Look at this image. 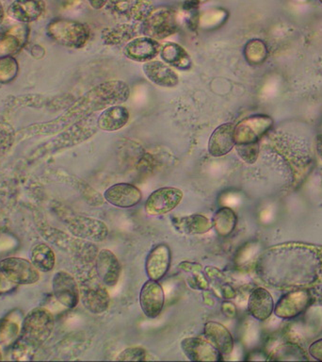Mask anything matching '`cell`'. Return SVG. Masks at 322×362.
I'll use <instances>...</instances> for the list:
<instances>
[{"label":"cell","instance_id":"1","mask_svg":"<svg viewBox=\"0 0 322 362\" xmlns=\"http://www.w3.org/2000/svg\"><path fill=\"white\" fill-rule=\"evenodd\" d=\"M130 88L126 82L109 81L96 85L71 105L61 116L49 123L41 124L42 132L56 133L89 117L93 113L126 102Z\"/></svg>","mask_w":322,"mask_h":362},{"label":"cell","instance_id":"2","mask_svg":"<svg viewBox=\"0 0 322 362\" xmlns=\"http://www.w3.org/2000/svg\"><path fill=\"white\" fill-rule=\"evenodd\" d=\"M48 36L58 44L70 48H82L90 39V30L83 23L56 18L47 28Z\"/></svg>","mask_w":322,"mask_h":362},{"label":"cell","instance_id":"3","mask_svg":"<svg viewBox=\"0 0 322 362\" xmlns=\"http://www.w3.org/2000/svg\"><path fill=\"white\" fill-rule=\"evenodd\" d=\"M53 328L54 318L49 311L42 308L34 310L25 317L23 324V341L30 346H39L49 338Z\"/></svg>","mask_w":322,"mask_h":362},{"label":"cell","instance_id":"4","mask_svg":"<svg viewBox=\"0 0 322 362\" xmlns=\"http://www.w3.org/2000/svg\"><path fill=\"white\" fill-rule=\"evenodd\" d=\"M97 274H89L81 282L80 297L84 307L90 313L100 314L109 308V296Z\"/></svg>","mask_w":322,"mask_h":362},{"label":"cell","instance_id":"5","mask_svg":"<svg viewBox=\"0 0 322 362\" xmlns=\"http://www.w3.org/2000/svg\"><path fill=\"white\" fill-rule=\"evenodd\" d=\"M177 31V17L169 8L151 11L141 25V33L155 40L165 39Z\"/></svg>","mask_w":322,"mask_h":362},{"label":"cell","instance_id":"6","mask_svg":"<svg viewBox=\"0 0 322 362\" xmlns=\"http://www.w3.org/2000/svg\"><path fill=\"white\" fill-rule=\"evenodd\" d=\"M273 127V119L267 115H254L234 126L236 144L259 143Z\"/></svg>","mask_w":322,"mask_h":362},{"label":"cell","instance_id":"7","mask_svg":"<svg viewBox=\"0 0 322 362\" xmlns=\"http://www.w3.org/2000/svg\"><path fill=\"white\" fill-rule=\"evenodd\" d=\"M67 226L73 236L90 242H103L109 235L106 223L95 218L75 215L67 220Z\"/></svg>","mask_w":322,"mask_h":362},{"label":"cell","instance_id":"8","mask_svg":"<svg viewBox=\"0 0 322 362\" xmlns=\"http://www.w3.org/2000/svg\"><path fill=\"white\" fill-rule=\"evenodd\" d=\"M0 273L13 284H32L40 279L39 270L35 265L21 257L3 259L0 262Z\"/></svg>","mask_w":322,"mask_h":362},{"label":"cell","instance_id":"9","mask_svg":"<svg viewBox=\"0 0 322 362\" xmlns=\"http://www.w3.org/2000/svg\"><path fill=\"white\" fill-rule=\"evenodd\" d=\"M312 298V294L306 288L284 294L274 305V314L282 319L296 318L307 310Z\"/></svg>","mask_w":322,"mask_h":362},{"label":"cell","instance_id":"10","mask_svg":"<svg viewBox=\"0 0 322 362\" xmlns=\"http://www.w3.org/2000/svg\"><path fill=\"white\" fill-rule=\"evenodd\" d=\"M183 198V192L175 187H162L155 189L149 195L145 203V211L150 215L168 214L179 205Z\"/></svg>","mask_w":322,"mask_h":362},{"label":"cell","instance_id":"11","mask_svg":"<svg viewBox=\"0 0 322 362\" xmlns=\"http://www.w3.org/2000/svg\"><path fill=\"white\" fill-rule=\"evenodd\" d=\"M165 296L161 285L155 280H147L141 288L140 304L144 315L150 319L157 318L163 310Z\"/></svg>","mask_w":322,"mask_h":362},{"label":"cell","instance_id":"12","mask_svg":"<svg viewBox=\"0 0 322 362\" xmlns=\"http://www.w3.org/2000/svg\"><path fill=\"white\" fill-rule=\"evenodd\" d=\"M53 293L56 299L68 308H73L78 304L80 291L78 283L66 272H59L54 276Z\"/></svg>","mask_w":322,"mask_h":362},{"label":"cell","instance_id":"13","mask_svg":"<svg viewBox=\"0 0 322 362\" xmlns=\"http://www.w3.org/2000/svg\"><path fill=\"white\" fill-rule=\"evenodd\" d=\"M161 45L148 36L136 37L124 45V54L127 59L137 62H148L160 53Z\"/></svg>","mask_w":322,"mask_h":362},{"label":"cell","instance_id":"14","mask_svg":"<svg viewBox=\"0 0 322 362\" xmlns=\"http://www.w3.org/2000/svg\"><path fill=\"white\" fill-rule=\"evenodd\" d=\"M181 349L191 361H222V355L210 341L199 338H186L181 341Z\"/></svg>","mask_w":322,"mask_h":362},{"label":"cell","instance_id":"15","mask_svg":"<svg viewBox=\"0 0 322 362\" xmlns=\"http://www.w3.org/2000/svg\"><path fill=\"white\" fill-rule=\"evenodd\" d=\"M104 198L112 206L129 209L138 205L143 198V194L140 189L132 184L117 183L105 191Z\"/></svg>","mask_w":322,"mask_h":362},{"label":"cell","instance_id":"16","mask_svg":"<svg viewBox=\"0 0 322 362\" xmlns=\"http://www.w3.org/2000/svg\"><path fill=\"white\" fill-rule=\"evenodd\" d=\"M121 264L109 249L99 251L95 257V272L107 287H114L120 279Z\"/></svg>","mask_w":322,"mask_h":362},{"label":"cell","instance_id":"17","mask_svg":"<svg viewBox=\"0 0 322 362\" xmlns=\"http://www.w3.org/2000/svg\"><path fill=\"white\" fill-rule=\"evenodd\" d=\"M171 264V250L167 245H158L150 251L145 262L149 279L160 281L168 273Z\"/></svg>","mask_w":322,"mask_h":362},{"label":"cell","instance_id":"18","mask_svg":"<svg viewBox=\"0 0 322 362\" xmlns=\"http://www.w3.org/2000/svg\"><path fill=\"white\" fill-rule=\"evenodd\" d=\"M234 126L231 123L220 124L212 132L208 141V152L212 157L227 155L236 146Z\"/></svg>","mask_w":322,"mask_h":362},{"label":"cell","instance_id":"19","mask_svg":"<svg viewBox=\"0 0 322 362\" xmlns=\"http://www.w3.org/2000/svg\"><path fill=\"white\" fill-rule=\"evenodd\" d=\"M44 0H16L8 7V13L11 18L20 23H31L44 14Z\"/></svg>","mask_w":322,"mask_h":362},{"label":"cell","instance_id":"20","mask_svg":"<svg viewBox=\"0 0 322 362\" xmlns=\"http://www.w3.org/2000/svg\"><path fill=\"white\" fill-rule=\"evenodd\" d=\"M248 310L257 321H266L274 310V300L264 288H254L248 299Z\"/></svg>","mask_w":322,"mask_h":362},{"label":"cell","instance_id":"21","mask_svg":"<svg viewBox=\"0 0 322 362\" xmlns=\"http://www.w3.org/2000/svg\"><path fill=\"white\" fill-rule=\"evenodd\" d=\"M143 73L152 83L157 86L172 88L179 83L177 72L162 62H145L143 65Z\"/></svg>","mask_w":322,"mask_h":362},{"label":"cell","instance_id":"22","mask_svg":"<svg viewBox=\"0 0 322 362\" xmlns=\"http://www.w3.org/2000/svg\"><path fill=\"white\" fill-rule=\"evenodd\" d=\"M203 333L222 356L230 355L234 349V339L230 331L217 322H208L203 327Z\"/></svg>","mask_w":322,"mask_h":362},{"label":"cell","instance_id":"23","mask_svg":"<svg viewBox=\"0 0 322 362\" xmlns=\"http://www.w3.org/2000/svg\"><path fill=\"white\" fill-rule=\"evenodd\" d=\"M129 117V112L126 107L114 105L102 110L97 118V127L104 132H117L126 126Z\"/></svg>","mask_w":322,"mask_h":362},{"label":"cell","instance_id":"24","mask_svg":"<svg viewBox=\"0 0 322 362\" xmlns=\"http://www.w3.org/2000/svg\"><path fill=\"white\" fill-rule=\"evenodd\" d=\"M160 55L165 64L179 70H189L192 67L191 56L177 42H169L161 47Z\"/></svg>","mask_w":322,"mask_h":362},{"label":"cell","instance_id":"25","mask_svg":"<svg viewBox=\"0 0 322 362\" xmlns=\"http://www.w3.org/2000/svg\"><path fill=\"white\" fill-rule=\"evenodd\" d=\"M174 225L178 231L186 235L205 234L213 228L211 221L201 214L175 218Z\"/></svg>","mask_w":322,"mask_h":362},{"label":"cell","instance_id":"26","mask_svg":"<svg viewBox=\"0 0 322 362\" xmlns=\"http://www.w3.org/2000/svg\"><path fill=\"white\" fill-rule=\"evenodd\" d=\"M141 33V28L129 24L118 25L116 27L106 28L102 33V40L107 45H121L127 44L136 38Z\"/></svg>","mask_w":322,"mask_h":362},{"label":"cell","instance_id":"27","mask_svg":"<svg viewBox=\"0 0 322 362\" xmlns=\"http://www.w3.org/2000/svg\"><path fill=\"white\" fill-rule=\"evenodd\" d=\"M211 222L212 226L220 236L227 237L236 228L237 216L233 209L225 206L216 211Z\"/></svg>","mask_w":322,"mask_h":362},{"label":"cell","instance_id":"28","mask_svg":"<svg viewBox=\"0 0 322 362\" xmlns=\"http://www.w3.org/2000/svg\"><path fill=\"white\" fill-rule=\"evenodd\" d=\"M31 262L39 271L50 272L55 266V254L49 246L40 243L31 251Z\"/></svg>","mask_w":322,"mask_h":362},{"label":"cell","instance_id":"29","mask_svg":"<svg viewBox=\"0 0 322 362\" xmlns=\"http://www.w3.org/2000/svg\"><path fill=\"white\" fill-rule=\"evenodd\" d=\"M268 361H307L304 351L298 345L284 344L277 346L268 355Z\"/></svg>","mask_w":322,"mask_h":362},{"label":"cell","instance_id":"30","mask_svg":"<svg viewBox=\"0 0 322 362\" xmlns=\"http://www.w3.org/2000/svg\"><path fill=\"white\" fill-rule=\"evenodd\" d=\"M268 47L265 42L260 39H251L244 47V57L248 64L260 65L268 58Z\"/></svg>","mask_w":322,"mask_h":362},{"label":"cell","instance_id":"31","mask_svg":"<svg viewBox=\"0 0 322 362\" xmlns=\"http://www.w3.org/2000/svg\"><path fill=\"white\" fill-rule=\"evenodd\" d=\"M24 39L14 33H0V59L11 57L18 52L24 44Z\"/></svg>","mask_w":322,"mask_h":362},{"label":"cell","instance_id":"32","mask_svg":"<svg viewBox=\"0 0 322 362\" xmlns=\"http://www.w3.org/2000/svg\"><path fill=\"white\" fill-rule=\"evenodd\" d=\"M18 71V65L16 59L11 57L0 59V82L8 83L16 78Z\"/></svg>","mask_w":322,"mask_h":362},{"label":"cell","instance_id":"33","mask_svg":"<svg viewBox=\"0 0 322 362\" xmlns=\"http://www.w3.org/2000/svg\"><path fill=\"white\" fill-rule=\"evenodd\" d=\"M237 154L245 163L253 164L256 163L259 156V144H236Z\"/></svg>","mask_w":322,"mask_h":362},{"label":"cell","instance_id":"34","mask_svg":"<svg viewBox=\"0 0 322 362\" xmlns=\"http://www.w3.org/2000/svg\"><path fill=\"white\" fill-rule=\"evenodd\" d=\"M146 350L143 347H130L124 350L118 356V361H146Z\"/></svg>","mask_w":322,"mask_h":362},{"label":"cell","instance_id":"35","mask_svg":"<svg viewBox=\"0 0 322 362\" xmlns=\"http://www.w3.org/2000/svg\"><path fill=\"white\" fill-rule=\"evenodd\" d=\"M17 332L18 327L16 325L0 322V344L11 341L16 338Z\"/></svg>","mask_w":322,"mask_h":362},{"label":"cell","instance_id":"36","mask_svg":"<svg viewBox=\"0 0 322 362\" xmlns=\"http://www.w3.org/2000/svg\"><path fill=\"white\" fill-rule=\"evenodd\" d=\"M308 351H309L311 356H313L316 361H322V339L314 341L313 344L310 345Z\"/></svg>","mask_w":322,"mask_h":362},{"label":"cell","instance_id":"37","mask_svg":"<svg viewBox=\"0 0 322 362\" xmlns=\"http://www.w3.org/2000/svg\"><path fill=\"white\" fill-rule=\"evenodd\" d=\"M222 313L226 318H234L237 315V307L233 302L225 301L222 304Z\"/></svg>","mask_w":322,"mask_h":362},{"label":"cell","instance_id":"38","mask_svg":"<svg viewBox=\"0 0 322 362\" xmlns=\"http://www.w3.org/2000/svg\"><path fill=\"white\" fill-rule=\"evenodd\" d=\"M220 297H223L225 299H233L236 297V291L233 287H231L230 285L226 284V283H223L222 286H220Z\"/></svg>","mask_w":322,"mask_h":362},{"label":"cell","instance_id":"39","mask_svg":"<svg viewBox=\"0 0 322 362\" xmlns=\"http://www.w3.org/2000/svg\"><path fill=\"white\" fill-rule=\"evenodd\" d=\"M179 268L182 271L188 272V273H197V272H202L203 267L202 265L199 264V263H191V262H182L180 263Z\"/></svg>","mask_w":322,"mask_h":362},{"label":"cell","instance_id":"40","mask_svg":"<svg viewBox=\"0 0 322 362\" xmlns=\"http://www.w3.org/2000/svg\"><path fill=\"white\" fill-rule=\"evenodd\" d=\"M109 0H89L90 5L95 10H100L104 6H106Z\"/></svg>","mask_w":322,"mask_h":362},{"label":"cell","instance_id":"41","mask_svg":"<svg viewBox=\"0 0 322 362\" xmlns=\"http://www.w3.org/2000/svg\"><path fill=\"white\" fill-rule=\"evenodd\" d=\"M316 151L322 160V134L318 135L316 138Z\"/></svg>","mask_w":322,"mask_h":362},{"label":"cell","instance_id":"42","mask_svg":"<svg viewBox=\"0 0 322 362\" xmlns=\"http://www.w3.org/2000/svg\"><path fill=\"white\" fill-rule=\"evenodd\" d=\"M203 300H205V303H208V301H210L212 305H213L215 304L214 299L212 298L210 293L203 294Z\"/></svg>","mask_w":322,"mask_h":362},{"label":"cell","instance_id":"43","mask_svg":"<svg viewBox=\"0 0 322 362\" xmlns=\"http://www.w3.org/2000/svg\"><path fill=\"white\" fill-rule=\"evenodd\" d=\"M5 11L4 8H3V5L1 1H0V25L2 24L3 20H4Z\"/></svg>","mask_w":322,"mask_h":362},{"label":"cell","instance_id":"44","mask_svg":"<svg viewBox=\"0 0 322 362\" xmlns=\"http://www.w3.org/2000/svg\"><path fill=\"white\" fill-rule=\"evenodd\" d=\"M319 1H321L322 3V0H319Z\"/></svg>","mask_w":322,"mask_h":362},{"label":"cell","instance_id":"45","mask_svg":"<svg viewBox=\"0 0 322 362\" xmlns=\"http://www.w3.org/2000/svg\"><path fill=\"white\" fill-rule=\"evenodd\" d=\"M321 185H322V183H321Z\"/></svg>","mask_w":322,"mask_h":362}]
</instances>
